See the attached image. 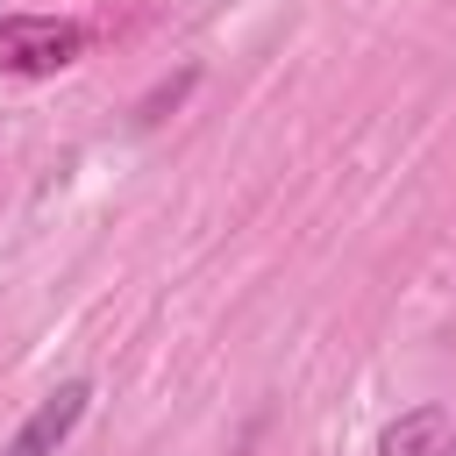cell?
I'll return each mask as SVG.
<instances>
[{"label":"cell","mask_w":456,"mask_h":456,"mask_svg":"<svg viewBox=\"0 0 456 456\" xmlns=\"http://www.w3.org/2000/svg\"><path fill=\"white\" fill-rule=\"evenodd\" d=\"M442 428H449V413H442V406H413L406 420H392V428L378 435V456H435Z\"/></svg>","instance_id":"3957f363"},{"label":"cell","mask_w":456,"mask_h":456,"mask_svg":"<svg viewBox=\"0 0 456 456\" xmlns=\"http://www.w3.org/2000/svg\"><path fill=\"white\" fill-rule=\"evenodd\" d=\"M86 406H93V385H86V378H64L50 399H36V413L7 435L0 456H57V449L71 442V428L86 420Z\"/></svg>","instance_id":"7a4b0ae2"},{"label":"cell","mask_w":456,"mask_h":456,"mask_svg":"<svg viewBox=\"0 0 456 456\" xmlns=\"http://www.w3.org/2000/svg\"><path fill=\"white\" fill-rule=\"evenodd\" d=\"M86 57V28L71 14H7L0 21V64L21 78H50Z\"/></svg>","instance_id":"6da1fadb"}]
</instances>
